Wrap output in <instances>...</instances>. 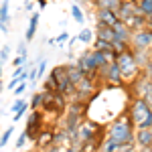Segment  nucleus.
Wrapping results in <instances>:
<instances>
[{
  "mask_svg": "<svg viewBox=\"0 0 152 152\" xmlns=\"http://www.w3.org/2000/svg\"><path fill=\"white\" fill-rule=\"evenodd\" d=\"M105 138L118 142V144H122V146H132V144H136V126H134V122H132V118H130V112L118 116L116 122H112V126L107 130Z\"/></svg>",
  "mask_w": 152,
  "mask_h": 152,
  "instance_id": "1",
  "label": "nucleus"
},
{
  "mask_svg": "<svg viewBox=\"0 0 152 152\" xmlns=\"http://www.w3.org/2000/svg\"><path fill=\"white\" fill-rule=\"evenodd\" d=\"M130 118L134 122L136 130L138 128H152V107L146 104V99L134 97L130 104Z\"/></svg>",
  "mask_w": 152,
  "mask_h": 152,
  "instance_id": "2",
  "label": "nucleus"
},
{
  "mask_svg": "<svg viewBox=\"0 0 152 152\" xmlns=\"http://www.w3.org/2000/svg\"><path fill=\"white\" fill-rule=\"evenodd\" d=\"M116 63L120 65V71H122V77H124V81H134L138 75H140V67H138V63H136V59H134V51L130 49L126 53H120L116 59Z\"/></svg>",
  "mask_w": 152,
  "mask_h": 152,
  "instance_id": "3",
  "label": "nucleus"
},
{
  "mask_svg": "<svg viewBox=\"0 0 152 152\" xmlns=\"http://www.w3.org/2000/svg\"><path fill=\"white\" fill-rule=\"evenodd\" d=\"M51 73H53V77L57 79V91H59V94L67 95V97H69V95L73 97V95H75V83L69 79L67 65H57Z\"/></svg>",
  "mask_w": 152,
  "mask_h": 152,
  "instance_id": "4",
  "label": "nucleus"
},
{
  "mask_svg": "<svg viewBox=\"0 0 152 152\" xmlns=\"http://www.w3.org/2000/svg\"><path fill=\"white\" fill-rule=\"evenodd\" d=\"M99 77L104 79L107 85H124V77H122V71H120V65L116 61L107 63L104 69H99Z\"/></svg>",
  "mask_w": 152,
  "mask_h": 152,
  "instance_id": "5",
  "label": "nucleus"
},
{
  "mask_svg": "<svg viewBox=\"0 0 152 152\" xmlns=\"http://www.w3.org/2000/svg\"><path fill=\"white\" fill-rule=\"evenodd\" d=\"M132 49L134 51H152V31L150 28H142L134 31L132 35Z\"/></svg>",
  "mask_w": 152,
  "mask_h": 152,
  "instance_id": "6",
  "label": "nucleus"
},
{
  "mask_svg": "<svg viewBox=\"0 0 152 152\" xmlns=\"http://www.w3.org/2000/svg\"><path fill=\"white\" fill-rule=\"evenodd\" d=\"M39 128H41V112H31L28 114V118H26V132H28V140L37 142V138H39Z\"/></svg>",
  "mask_w": 152,
  "mask_h": 152,
  "instance_id": "7",
  "label": "nucleus"
},
{
  "mask_svg": "<svg viewBox=\"0 0 152 152\" xmlns=\"http://www.w3.org/2000/svg\"><path fill=\"white\" fill-rule=\"evenodd\" d=\"M118 18L120 20H128L130 16H134V14H138V2L136 0H122L120 2V6H118Z\"/></svg>",
  "mask_w": 152,
  "mask_h": 152,
  "instance_id": "8",
  "label": "nucleus"
},
{
  "mask_svg": "<svg viewBox=\"0 0 152 152\" xmlns=\"http://www.w3.org/2000/svg\"><path fill=\"white\" fill-rule=\"evenodd\" d=\"M120 18H118L116 10H95V24L102 26H114Z\"/></svg>",
  "mask_w": 152,
  "mask_h": 152,
  "instance_id": "9",
  "label": "nucleus"
},
{
  "mask_svg": "<svg viewBox=\"0 0 152 152\" xmlns=\"http://www.w3.org/2000/svg\"><path fill=\"white\" fill-rule=\"evenodd\" d=\"M28 110V102L23 99V97H16V102L10 105V112H12V122H18L20 118L24 116V112Z\"/></svg>",
  "mask_w": 152,
  "mask_h": 152,
  "instance_id": "10",
  "label": "nucleus"
},
{
  "mask_svg": "<svg viewBox=\"0 0 152 152\" xmlns=\"http://www.w3.org/2000/svg\"><path fill=\"white\" fill-rule=\"evenodd\" d=\"M95 39H102V41H107V43H114L118 37L114 26H102V24H95Z\"/></svg>",
  "mask_w": 152,
  "mask_h": 152,
  "instance_id": "11",
  "label": "nucleus"
},
{
  "mask_svg": "<svg viewBox=\"0 0 152 152\" xmlns=\"http://www.w3.org/2000/svg\"><path fill=\"white\" fill-rule=\"evenodd\" d=\"M124 23L128 24L132 31H142V28H146V24H148V16L142 14V12H138V14L130 16L128 20H124Z\"/></svg>",
  "mask_w": 152,
  "mask_h": 152,
  "instance_id": "12",
  "label": "nucleus"
},
{
  "mask_svg": "<svg viewBox=\"0 0 152 152\" xmlns=\"http://www.w3.org/2000/svg\"><path fill=\"white\" fill-rule=\"evenodd\" d=\"M114 31H116V37H118V39L132 43V35H134V31H132V28H130L124 20H118V23L114 24Z\"/></svg>",
  "mask_w": 152,
  "mask_h": 152,
  "instance_id": "13",
  "label": "nucleus"
},
{
  "mask_svg": "<svg viewBox=\"0 0 152 152\" xmlns=\"http://www.w3.org/2000/svg\"><path fill=\"white\" fill-rule=\"evenodd\" d=\"M39 18H41V14L39 12H31V18H28V28H26V33H24V41L26 43H31L33 39H35V33L37 28H39Z\"/></svg>",
  "mask_w": 152,
  "mask_h": 152,
  "instance_id": "14",
  "label": "nucleus"
},
{
  "mask_svg": "<svg viewBox=\"0 0 152 152\" xmlns=\"http://www.w3.org/2000/svg\"><path fill=\"white\" fill-rule=\"evenodd\" d=\"M136 146H152V130L148 128H138L136 130Z\"/></svg>",
  "mask_w": 152,
  "mask_h": 152,
  "instance_id": "15",
  "label": "nucleus"
},
{
  "mask_svg": "<svg viewBox=\"0 0 152 152\" xmlns=\"http://www.w3.org/2000/svg\"><path fill=\"white\" fill-rule=\"evenodd\" d=\"M77 41H79L81 45H94V41H95V31H91L89 26H83L81 31H79V35H77Z\"/></svg>",
  "mask_w": 152,
  "mask_h": 152,
  "instance_id": "16",
  "label": "nucleus"
},
{
  "mask_svg": "<svg viewBox=\"0 0 152 152\" xmlns=\"http://www.w3.org/2000/svg\"><path fill=\"white\" fill-rule=\"evenodd\" d=\"M120 2L122 0H95L94 6H95V10H118Z\"/></svg>",
  "mask_w": 152,
  "mask_h": 152,
  "instance_id": "17",
  "label": "nucleus"
},
{
  "mask_svg": "<svg viewBox=\"0 0 152 152\" xmlns=\"http://www.w3.org/2000/svg\"><path fill=\"white\" fill-rule=\"evenodd\" d=\"M132 51H134V49H132ZM134 59H136L138 67L144 69V67L152 61V53H150V51H134Z\"/></svg>",
  "mask_w": 152,
  "mask_h": 152,
  "instance_id": "18",
  "label": "nucleus"
},
{
  "mask_svg": "<svg viewBox=\"0 0 152 152\" xmlns=\"http://www.w3.org/2000/svg\"><path fill=\"white\" fill-rule=\"evenodd\" d=\"M91 49L95 51H102V53H116V49H114V43H107V41H102V39H95Z\"/></svg>",
  "mask_w": 152,
  "mask_h": 152,
  "instance_id": "19",
  "label": "nucleus"
},
{
  "mask_svg": "<svg viewBox=\"0 0 152 152\" xmlns=\"http://www.w3.org/2000/svg\"><path fill=\"white\" fill-rule=\"evenodd\" d=\"M53 104H55V107H57L59 114H61V112H65V110L69 107V104H67V95L59 94V91H55V94H53Z\"/></svg>",
  "mask_w": 152,
  "mask_h": 152,
  "instance_id": "20",
  "label": "nucleus"
},
{
  "mask_svg": "<svg viewBox=\"0 0 152 152\" xmlns=\"http://www.w3.org/2000/svg\"><path fill=\"white\" fill-rule=\"evenodd\" d=\"M122 148H124L122 144H118V142L110 140V138H104L102 146H99V152H120Z\"/></svg>",
  "mask_w": 152,
  "mask_h": 152,
  "instance_id": "21",
  "label": "nucleus"
},
{
  "mask_svg": "<svg viewBox=\"0 0 152 152\" xmlns=\"http://www.w3.org/2000/svg\"><path fill=\"white\" fill-rule=\"evenodd\" d=\"M8 8H10V0H2V2H0V24H6V26L10 23Z\"/></svg>",
  "mask_w": 152,
  "mask_h": 152,
  "instance_id": "22",
  "label": "nucleus"
},
{
  "mask_svg": "<svg viewBox=\"0 0 152 152\" xmlns=\"http://www.w3.org/2000/svg\"><path fill=\"white\" fill-rule=\"evenodd\" d=\"M69 12H71V16H73V20H75L77 24H83V23H85V14H83L81 6H79L77 2H73V4H71Z\"/></svg>",
  "mask_w": 152,
  "mask_h": 152,
  "instance_id": "23",
  "label": "nucleus"
},
{
  "mask_svg": "<svg viewBox=\"0 0 152 152\" xmlns=\"http://www.w3.org/2000/svg\"><path fill=\"white\" fill-rule=\"evenodd\" d=\"M28 107H31L33 112H39V110L43 107V91H37V94H33L31 102H28Z\"/></svg>",
  "mask_w": 152,
  "mask_h": 152,
  "instance_id": "24",
  "label": "nucleus"
},
{
  "mask_svg": "<svg viewBox=\"0 0 152 152\" xmlns=\"http://www.w3.org/2000/svg\"><path fill=\"white\" fill-rule=\"evenodd\" d=\"M43 91H57V79L53 77V73L45 75V81H43Z\"/></svg>",
  "mask_w": 152,
  "mask_h": 152,
  "instance_id": "25",
  "label": "nucleus"
},
{
  "mask_svg": "<svg viewBox=\"0 0 152 152\" xmlns=\"http://www.w3.org/2000/svg\"><path fill=\"white\" fill-rule=\"evenodd\" d=\"M10 53H12L10 45H2V47H0V65H6V63H8Z\"/></svg>",
  "mask_w": 152,
  "mask_h": 152,
  "instance_id": "26",
  "label": "nucleus"
},
{
  "mask_svg": "<svg viewBox=\"0 0 152 152\" xmlns=\"http://www.w3.org/2000/svg\"><path fill=\"white\" fill-rule=\"evenodd\" d=\"M12 134H14V126H8V128L4 130V134L0 136V148H4V146L8 144V140H10Z\"/></svg>",
  "mask_w": 152,
  "mask_h": 152,
  "instance_id": "27",
  "label": "nucleus"
},
{
  "mask_svg": "<svg viewBox=\"0 0 152 152\" xmlns=\"http://www.w3.org/2000/svg\"><path fill=\"white\" fill-rule=\"evenodd\" d=\"M26 140H28V132L24 130V132H20L18 136H16V150H20V148H24V144H26Z\"/></svg>",
  "mask_w": 152,
  "mask_h": 152,
  "instance_id": "28",
  "label": "nucleus"
},
{
  "mask_svg": "<svg viewBox=\"0 0 152 152\" xmlns=\"http://www.w3.org/2000/svg\"><path fill=\"white\" fill-rule=\"evenodd\" d=\"M16 55L18 57H24V59H28V53H26V41H18V49H16Z\"/></svg>",
  "mask_w": 152,
  "mask_h": 152,
  "instance_id": "29",
  "label": "nucleus"
},
{
  "mask_svg": "<svg viewBox=\"0 0 152 152\" xmlns=\"http://www.w3.org/2000/svg\"><path fill=\"white\" fill-rule=\"evenodd\" d=\"M45 71H47V59L43 57V61L39 63V67H37V73H39V77H43L45 75Z\"/></svg>",
  "mask_w": 152,
  "mask_h": 152,
  "instance_id": "30",
  "label": "nucleus"
},
{
  "mask_svg": "<svg viewBox=\"0 0 152 152\" xmlns=\"http://www.w3.org/2000/svg\"><path fill=\"white\" fill-rule=\"evenodd\" d=\"M28 85H26V81H23V83H18V87H14V95L16 97H20V95L24 94V89H26Z\"/></svg>",
  "mask_w": 152,
  "mask_h": 152,
  "instance_id": "31",
  "label": "nucleus"
},
{
  "mask_svg": "<svg viewBox=\"0 0 152 152\" xmlns=\"http://www.w3.org/2000/svg\"><path fill=\"white\" fill-rule=\"evenodd\" d=\"M26 61H28V59H24V57H18V55H16V57L12 59V65H14V69H16V67H23V65L26 63Z\"/></svg>",
  "mask_w": 152,
  "mask_h": 152,
  "instance_id": "32",
  "label": "nucleus"
},
{
  "mask_svg": "<svg viewBox=\"0 0 152 152\" xmlns=\"http://www.w3.org/2000/svg\"><path fill=\"white\" fill-rule=\"evenodd\" d=\"M67 39H69V33H65V31H63V33H61L59 37H55V41H57L59 45H61V43H65Z\"/></svg>",
  "mask_w": 152,
  "mask_h": 152,
  "instance_id": "33",
  "label": "nucleus"
},
{
  "mask_svg": "<svg viewBox=\"0 0 152 152\" xmlns=\"http://www.w3.org/2000/svg\"><path fill=\"white\" fill-rule=\"evenodd\" d=\"M18 83H23V81H20V79H16V77H12V79H10V83L6 85V89H12V91H14V87H16Z\"/></svg>",
  "mask_w": 152,
  "mask_h": 152,
  "instance_id": "34",
  "label": "nucleus"
},
{
  "mask_svg": "<svg viewBox=\"0 0 152 152\" xmlns=\"http://www.w3.org/2000/svg\"><path fill=\"white\" fill-rule=\"evenodd\" d=\"M57 152H81V150L75 146H65V148H57Z\"/></svg>",
  "mask_w": 152,
  "mask_h": 152,
  "instance_id": "35",
  "label": "nucleus"
},
{
  "mask_svg": "<svg viewBox=\"0 0 152 152\" xmlns=\"http://www.w3.org/2000/svg\"><path fill=\"white\" fill-rule=\"evenodd\" d=\"M134 146H136V144H132V146H124L120 152H136V150H134Z\"/></svg>",
  "mask_w": 152,
  "mask_h": 152,
  "instance_id": "36",
  "label": "nucleus"
},
{
  "mask_svg": "<svg viewBox=\"0 0 152 152\" xmlns=\"http://www.w3.org/2000/svg\"><path fill=\"white\" fill-rule=\"evenodd\" d=\"M37 4H39V8H45L47 6V0H37Z\"/></svg>",
  "mask_w": 152,
  "mask_h": 152,
  "instance_id": "37",
  "label": "nucleus"
},
{
  "mask_svg": "<svg viewBox=\"0 0 152 152\" xmlns=\"http://www.w3.org/2000/svg\"><path fill=\"white\" fill-rule=\"evenodd\" d=\"M24 8H26V10H33V4H31V0H24Z\"/></svg>",
  "mask_w": 152,
  "mask_h": 152,
  "instance_id": "38",
  "label": "nucleus"
},
{
  "mask_svg": "<svg viewBox=\"0 0 152 152\" xmlns=\"http://www.w3.org/2000/svg\"><path fill=\"white\" fill-rule=\"evenodd\" d=\"M140 152H152V146H144V148H140Z\"/></svg>",
  "mask_w": 152,
  "mask_h": 152,
  "instance_id": "39",
  "label": "nucleus"
},
{
  "mask_svg": "<svg viewBox=\"0 0 152 152\" xmlns=\"http://www.w3.org/2000/svg\"><path fill=\"white\" fill-rule=\"evenodd\" d=\"M0 31H2V33H8V26H6V24H0Z\"/></svg>",
  "mask_w": 152,
  "mask_h": 152,
  "instance_id": "40",
  "label": "nucleus"
},
{
  "mask_svg": "<svg viewBox=\"0 0 152 152\" xmlns=\"http://www.w3.org/2000/svg\"><path fill=\"white\" fill-rule=\"evenodd\" d=\"M75 2H77V4H81V2L83 4H85V2H91V4H94V0H75Z\"/></svg>",
  "mask_w": 152,
  "mask_h": 152,
  "instance_id": "41",
  "label": "nucleus"
},
{
  "mask_svg": "<svg viewBox=\"0 0 152 152\" xmlns=\"http://www.w3.org/2000/svg\"><path fill=\"white\" fill-rule=\"evenodd\" d=\"M2 67H4V65H0V81H2V73H4V71H2Z\"/></svg>",
  "mask_w": 152,
  "mask_h": 152,
  "instance_id": "42",
  "label": "nucleus"
},
{
  "mask_svg": "<svg viewBox=\"0 0 152 152\" xmlns=\"http://www.w3.org/2000/svg\"><path fill=\"white\" fill-rule=\"evenodd\" d=\"M24 152H35V150H24Z\"/></svg>",
  "mask_w": 152,
  "mask_h": 152,
  "instance_id": "43",
  "label": "nucleus"
},
{
  "mask_svg": "<svg viewBox=\"0 0 152 152\" xmlns=\"http://www.w3.org/2000/svg\"><path fill=\"white\" fill-rule=\"evenodd\" d=\"M150 53H152V51H150Z\"/></svg>",
  "mask_w": 152,
  "mask_h": 152,
  "instance_id": "44",
  "label": "nucleus"
},
{
  "mask_svg": "<svg viewBox=\"0 0 152 152\" xmlns=\"http://www.w3.org/2000/svg\"><path fill=\"white\" fill-rule=\"evenodd\" d=\"M150 130H152V128H150Z\"/></svg>",
  "mask_w": 152,
  "mask_h": 152,
  "instance_id": "45",
  "label": "nucleus"
},
{
  "mask_svg": "<svg viewBox=\"0 0 152 152\" xmlns=\"http://www.w3.org/2000/svg\"><path fill=\"white\" fill-rule=\"evenodd\" d=\"M81 152H83V150H81Z\"/></svg>",
  "mask_w": 152,
  "mask_h": 152,
  "instance_id": "46",
  "label": "nucleus"
}]
</instances>
